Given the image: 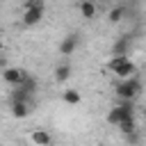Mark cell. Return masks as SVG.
Instances as JSON below:
<instances>
[{
    "mask_svg": "<svg viewBox=\"0 0 146 146\" xmlns=\"http://www.w3.org/2000/svg\"><path fill=\"white\" fill-rule=\"evenodd\" d=\"M30 112H32V103H11V116L25 119L30 116Z\"/></svg>",
    "mask_w": 146,
    "mask_h": 146,
    "instance_id": "9c48e42d",
    "label": "cell"
},
{
    "mask_svg": "<svg viewBox=\"0 0 146 146\" xmlns=\"http://www.w3.org/2000/svg\"><path fill=\"white\" fill-rule=\"evenodd\" d=\"M144 116H146V110H144Z\"/></svg>",
    "mask_w": 146,
    "mask_h": 146,
    "instance_id": "ac0fdd59",
    "label": "cell"
},
{
    "mask_svg": "<svg viewBox=\"0 0 146 146\" xmlns=\"http://www.w3.org/2000/svg\"><path fill=\"white\" fill-rule=\"evenodd\" d=\"M11 103H32V94H27L21 87H14L11 91Z\"/></svg>",
    "mask_w": 146,
    "mask_h": 146,
    "instance_id": "7c38bea8",
    "label": "cell"
},
{
    "mask_svg": "<svg viewBox=\"0 0 146 146\" xmlns=\"http://www.w3.org/2000/svg\"><path fill=\"white\" fill-rule=\"evenodd\" d=\"M23 2H25V0H23Z\"/></svg>",
    "mask_w": 146,
    "mask_h": 146,
    "instance_id": "ffe728a7",
    "label": "cell"
},
{
    "mask_svg": "<svg viewBox=\"0 0 146 146\" xmlns=\"http://www.w3.org/2000/svg\"><path fill=\"white\" fill-rule=\"evenodd\" d=\"M132 116H135L132 103H130V100H121V105H116V107L110 110V114H107V123H112V125H121L123 121H128V119H132Z\"/></svg>",
    "mask_w": 146,
    "mask_h": 146,
    "instance_id": "3957f363",
    "label": "cell"
},
{
    "mask_svg": "<svg viewBox=\"0 0 146 146\" xmlns=\"http://www.w3.org/2000/svg\"><path fill=\"white\" fill-rule=\"evenodd\" d=\"M30 73H25L23 68H2V80L11 87H21L25 80H27Z\"/></svg>",
    "mask_w": 146,
    "mask_h": 146,
    "instance_id": "277c9868",
    "label": "cell"
},
{
    "mask_svg": "<svg viewBox=\"0 0 146 146\" xmlns=\"http://www.w3.org/2000/svg\"><path fill=\"white\" fill-rule=\"evenodd\" d=\"M71 73H73V66H71L68 62L55 66V80H57V82H66V80L71 78Z\"/></svg>",
    "mask_w": 146,
    "mask_h": 146,
    "instance_id": "30bf717a",
    "label": "cell"
},
{
    "mask_svg": "<svg viewBox=\"0 0 146 146\" xmlns=\"http://www.w3.org/2000/svg\"><path fill=\"white\" fill-rule=\"evenodd\" d=\"M80 2H82V0H80Z\"/></svg>",
    "mask_w": 146,
    "mask_h": 146,
    "instance_id": "d6986e66",
    "label": "cell"
},
{
    "mask_svg": "<svg viewBox=\"0 0 146 146\" xmlns=\"http://www.w3.org/2000/svg\"><path fill=\"white\" fill-rule=\"evenodd\" d=\"M139 91H141V80L137 78V75H132V78H125V80H121L119 84H116V96L121 98V100H135L137 96H139Z\"/></svg>",
    "mask_w": 146,
    "mask_h": 146,
    "instance_id": "6da1fadb",
    "label": "cell"
},
{
    "mask_svg": "<svg viewBox=\"0 0 146 146\" xmlns=\"http://www.w3.org/2000/svg\"><path fill=\"white\" fill-rule=\"evenodd\" d=\"M62 100H64L66 105H80L82 96H80L78 89H64V91H62Z\"/></svg>",
    "mask_w": 146,
    "mask_h": 146,
    "instance_id": "8fae6325",
    "label": "cell"
},
{
    "mask_svg": "<svg viewBox=\"0 0 146 146\" xmlns=\"http://www.w3.org/2000/svg\"><path fill=\"white\" fill-rule=\"evenodd\" d=\"M41 18H43V7L41 5H36V7H27L25 11H23V25H27V27H32V25H36V23H41Z\"/></svg>",
    "mask_w": 146,
    "mask_h": 146,
    "instance_id": "5b68a950",
    "label": "cell"
},
{
    "mask_svg": "<svg viewBox=\"0 0 146 146\" xmlns=\"http://www.w3.org/2000/svg\"><path fill=\"white\" fill-rule=\"evenodd\" d=\"M80 14H82V18H94V16H96V5H94V0H82V2H80Z\"/></svg>",
    "mask_w": 146,
    "mask_h": 146,
    "instance_id": "4fadbf2b",
    "label": "cell"
},
{
    "mask_svg": "<svg viewBox=\"0 0 146 146\" xmlns=\"http://www.w3.org/2000/svg\"><path fill=\"white\" fill-rule=\"evenodd\" d=\"M123 16H125V7H114V9H110L107 21H110V23H121Z\"/></svg>",
    "mask_w": 146,
    "mask_h": 146,
    "instance_id": "5bb4252c",
    "label": "cell"
},
{
    "mask_svg": "<svg viewBox=\"0 0 146 146\" xmlns=\"http://www.w3.org/2000/svg\"><path fill=\"white\" fill-rule=\"evenodd\" d=\"M30 141L34 146H50L52 144V135L46 132V130H34V132H30Z\"/></svg>",
    "mask_w": 146,
    "mask_h": 146,
    "instance_id": "52a82bcc",
    "label": "cell"
},
{
    "mask_svg": "<svg viewBox=\"0 0 146 146\" xmlns=\"http://www.w3.org/2000/svg\"><path fill=\"white\" fill-rule=\"evenodd\" d=\"M125 139H128V144H137V132H132V135H125Z\"/></svg>",
    "mask_w": 146,
    "mask_h": 146,
    "instance_id": "2e32d148",
    "label": "cell"
},
{
    "mask_svg": "<svg viewBox=\"0 0 146 146\" xmlns=\"http://www.w3.org/2000/svg\"><path fill=\"white\" fill-rule=\"evenodd\" d=\"M0 52H2V39H0Z\"/></svg>",
    "mask_w": 146,
    "mask_h": 146,
    "instance_id": "e0dca14e",
    "label": "cell"
},
{
    "mask_svg": "<svg viewBox=\"0 0 146 146\" xmlns=\"http://www.w3.org/2000/svg\"><path fill=\"white\" fill-rule=\"evenodd\" d=\"M128 48H130V36L123 34V36L112 46V55H114V57H125V55H128Z\"/></svg>",
    "mask_w": 146,
    "mask_h": 146,
    "instance_id": "ba28073f",
    "label": "cell"
},
{
    "mask_svg": "<svg viewBox=\"0 0 146 146\" xmlns=\"http://www.w3.org/2000/svg\"><path fill=\"white\" fill-rule=\"evenodd\" d=\"M107 68H110L112 73H116L121 80L135 75V62H132L128 55H125V57H112L110 64H107Z\"/></svg>",
    "mask_w": 146,
    "mask_h": 146,
    "instance_id": "7a4b0ae2",
    "label": "cell"
},
{
    "mask_svg": "<svg viewBox=\"0 0 146 146\" xmlns=\"http://www.w3.org/2000/svg\"><path fill=\"white\" fill-rule=\"evenodd\" d=\"M119 130L123 132V137H125V135H132V132H137V123H135V116H132V119H128V121H123V123L119 125Z\"/></svg>",
    "mask_w": 146,
    "mask_h": 146,
    "instance_id": "9a60e30c",
    "label": "cell"
},
{
    "mask_svg": "<svg viewBox=\"0 0 146 146\" xmlns=\"http://www.w3.org/2000/svg\"><path fill=\"white\" fill-rule=\"evenodd\" d=\"M78 46H80V36H78L75 32H71V34H66V36L59 41V52H62V55H73V52L78 50Z\"/></svg>",
    "mask_w": 146,
    "mask_h": 146,
    "instance_id": "8992f818",
    "label": "cell"
}]
</instances>
